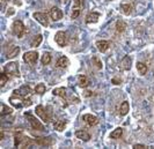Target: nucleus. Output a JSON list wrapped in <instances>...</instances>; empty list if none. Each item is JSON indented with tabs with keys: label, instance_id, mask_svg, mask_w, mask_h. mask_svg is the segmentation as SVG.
<instances>
[{
	"label": "nucleus",
	"instance_id": "13",
	"mask_svg": "<svg viewBox=\"0 0 154 149\" xmlns=\"http://www.w3.org/2000/svg\"><path fill=\"white\" fill-rule=\"evenodd\" d=\"M35 142L38 146H42V147H49V146H51L54 143V141L51 140V138H36Z\"/></svg>",
	"mask_w": 154,
	"mask_h": 149
},
{
	"label": "nucleus",
	"instance_id": "26",
	"mask_svg": "<svg viewBox=\"0 0 154 149\" xmlns=\"http://www.w3.org/2000/svg\"><path fill=\"white\" fill-rule=\"evenodd\" d=\"M52 94L56 95V96H60L63 98H65L66 97V90H65V88H56Z\"/></svg>",
	"mask_w": 154,
	"mask_h": 149
},
{
	"label": "nucleus",
	"instance_id": "28",
	"mask_svg": "<svg viewBox=\"0 0 154 149\" xmlns=\"http://www.w3.org/2000/svg\"><path fill=\"white\" fill-rule=\"evenodd\" d=\"M126 28V24L124 23L123 21H117L116 23V31L117 32H123Z\"/></svg>",
	"mask_w": 154,
	"mask_h": 149
},
{
	"label": "nucleus",
	"instance_id": "19",
	"mask_svg": "<svg viewBox=\"0 0 154 149\" xmlns=\"http://www.w3.org/2000/svg\"><path fill=\"white\" fill-rule=\"evenodd\" d=\"M69 65V60L67 57H60L57 61V66L60 67V68H66Z\"/></svg>",
	"mask_w": 154,
	"mask_h": 149
},
{
	"label": "nucleus",
	"instance_id": "33",
	"mask_svg": "<svg viewBox=\"0 0 154 149\" xmlns=\"http://www.w3.org/2000/svg\"><path fill=\"white\" fill-rule=\"evenodd\" d=\"M84 5V0H74V5H73V9H80Z\"/></svg>",
	"mask_w": 154,
	"mask_h": 149
},
{
	"label": "nucleus",
	"instance_id": "11",
	"mask_svg": "<svg viewBox=\"0 0 154 149\" xmlns=\"http://www.w3.org/2000/svg\"><path fill=\"white\" fill-rule=\"evenodd\" d=\"M50 16L54 21H59L63 19V12L58 7H52L50 9Z\"/></svg>",
	"mask_w": 154,
	"mask_h": 149
},
{
	"label": "nucleus",
	"instance_id": "4",
	"mask_svg": "<svg viewBox=\"0 0 154 149\" xmlns=\"http://www.w3.org/2000/svg\"><path fill=\"white\" fill-rule=\"evenodd\" d=\"M4 72L8 76H15V78L20 76V72H19V67L16 63H8L7 65H5Z\"/></svg>",
	"mask_w": 154,
	"mask_h": 149
},
{
	"label": "nucleus",
	"instance_id": "12",
	"mask_svg": "<svg viewBox=\"0 0 154 149\" xmlns=\"http://www.w3.org/2000/svg\"><path fill=\"white\" fill-rule=\"evenodd\" d=\"M131 64H132V59L130 55H125L122 61H121V67L124 71H129L131 68Z\"/></svg>",
	"mask_w": 154,
	"mask_h": 149
},
{
	"label": "nucleus",
	"instance_id": "27",
	"mask_svg": "<svg viewBox=\"0 0 154 149\" xmlns=\"http://www.w3.org/2000/svg\"><path fill=\"white\" fill-rule=\"evenodd\" d=\"M122 134H123V128H116L114 132H111L110 136H111V139H119L122 136Z\"/></svg>",
	"mask_w": 154,
	"mask_h": 149
},
{
	"label": "nucleus",
	"instance_id": "22",
	"mask_svg": "<svg viewBox=\"0 0 154 149\" xmlns=\"http://www.w3.org/2000/svg\"><path fill=\"white\" fill-rule=\"evenodd\" d=\"M54 126L57 131L62 132V131L65 130V127H66V121H65V120H57L54 124Z\"/></svg>",
	"mask_w": 154,
	"mask_h": 149
},
{
	"label": "nucleus",
	"instance_id": "7",
	"mask_svg": "<svg viewBox=\"0 0 154 149\" xmlns=\"http://www.w3.org/2000/svg\"><path fill=\"white\" fill-rule=\"evenodd\" d=\"M54 40L59 46L64 47L67 44V36L64 31H58L54 36Z\"/></svg>",
	"mask_w": 154,
	"mask_h": 149
},
{
	"label": "nucleus",
	"instance_id": "5",
	"mask_svg": "<svg viewBox=\"0 0 154 149\" xmlns=\"http://www.w3.org/2000/svg\"><path fill=\"white\" fill-rule=\"evenodd\" d=\"M35 113H36L43 121H45V123H49V121L51 120V111H46V109H44L42 105L36 106Z\"/></svg>",
	"mask_w": 154,
	"mask_h": 149
},
{
	"label": "nucleus",
	"instance_id": "24",
	"mask_svg": "<svg viewBox=\"0 0 154 149\" xmlns=\"http://www.w3.org/2000/svg\"><path fill=\"white\" fill-rule=\"evenodd\" d=\"M137 70H138L139 74H141V75H145L147 73V66L145 65L144 63H138L137 64Z\"/></svg>",
	"mask_w": 154,
	"mask_h": 149
},
{
	"label": "nucleus",
	"instance_id": "10",
	"mask_svg": "<svg viewBox=\"0 0 154 149\" xmlns=\"http://www.w3.org/2000/svg\"><path fill=\"white\" fill-rule=\"evenodd\" d=\"M82 120L85 121L87 125H89V126H94L99 123L97 117H95V116H93V115H89V113L84 115V116H82Z\"/></svg>",
	"mask_w": 154,
	"mask_h": 149
},
{
	"label": "nucleus",
	"instance_id": "31",
	"mask_svg": "<svg viewBox=\"0 0 154 149\" xmlns=\"http://www.w3.org/2000/svg\"><path fill=\"white\" fill-rule=\"evenodd\" d=\"M50 61H51V55L46 52L42 57V64L43 65H48V64H50Z\"/></svg>",
	"mask_w": 154,
	"mask_h": 149
},
{
	"label": "nucleus",
	"instance_id": "8",
	"mask_svg": "<svg viewBox=\"0 0 154 149\" xmlns=\"http://www.w3.org/2000/svg\"><path fill=\"white\" fill-rule=\"evenodd\" d=\"M34 19L39 22L43 27H48L49 25V19H48V15L45 13H39V12H36L34 13Z\"/></svg>",
	"mask_w": 154,
	"mask_h": 149
},
{
	"label": "nucleus",
	"instance_id": "32",
	"mask_svg": "<svg viewBox=\"0 0 154 149\" xmlns=\"http://www.w3.org/2000/svg\"><path fill=\"white\" fill-rule=\"evenodd\" d=\"M12 109L11 108H8L7 105H5V104H2V111H1V116H6V115H11L12 113Z\"/></svg>",
	"mask_w": 154,
	"mask_h": 149
},
{
	"label": "nucleus",
	"instance_id": "25",
	"mask_svg": "<svg viewBox=\"0 0 154 149\" xmlns=\"http://www.w3.org/2000/svg\"><path fill=\"white\" fill-rule=\"evenodd\" d=\"M89 85V80H88V78L86 76V75H80L79 76V86L80 87H87Z\"/></svg>",
	"mask_w": 154,
	"mask_h": 149
},
{
	"label": "nucleus",
	"instance_id": "18",
	"mask_svg": "<svg viewBox=\"0 0 154 149\" xmlns=\"http://www.w3.org/2000/svg\"><path fill=\"white\" fill-rule=\"evenodd\" d=\"M15 93H17V94H20L21 96H24V97H27L28 95H30L31 93V89L29 86H23L21 87L19 90H14Z\"/></svg>",
	"mask_w": 154,
	"mask_h": 149
},
{
	"label": "nucleus",
	"instance_id": "3",
	"mask_svg": "<svg viewBox=\"0 0 154 149\" xmlns=\"http://www.w3.org/2000/svg\"><path fill=\"white\" fill-rule=\"evenodd\" d=\"M12 30H13V34H14L15 36H17L19 38H21L23 35L26 34V31H27L24 24H23L22 21H20V20L14 21V23L12 25Z\"/></svg>",
	"mask_w": 154,
	"mask_h": 149
},
{
	"label": "nucleus",
	"instance_id": "29",
	"mask_svg": "<svg viewBox=\"0 0 154 149\" xmlns=\"http://www.w3.org/2000/svg\"><path fill=\"white\" fill-rule=\"evenodd\" d=\"M46 88L45 86L43 85V83H39V85H37L36 86V88H35V91H36V94L38 95H43L44 93H45Z\"/></svg>",
	"mask_w": 154,
	"mask_h": 149
},
{
	"label": "nucleus",
	"instance_id": "30",
	"mask_svg": "<svg viewBox=\"0 0 154 149\" xmlns=\"http://www.w3.org/2000/svg\"><path fill=\"white\" fill-rule=\"evenodd\" d=\"M8 80H9V76H8L7 74L4 72V73H1L0 74V86L4 87L5 85H6V82H7Z\"/></svg>",
	"mask_w": 154,
	"mask_h": 149
},
{
	"label": "nucleus",
	"instance_id": "23",
	"mask_svg": "<svg viewBox=\"0 0 154 149\" xmlns=\"http://www.w3.org/2000/svg\"><path fill=\"white\" fill-rule=\"evenodd\" d=\"M42 40H43V37H42V35H37V36H35L34 39L31 40L30 45L32 47H37L42 43Z\"/></svg>",
	"mask_w": 154,
	"mask_h": 149
},
{
	"label": "nucleus",
	"instance_id": "16",
	"mask_svg": "<svg viewBox=\"0 0 154 149\" xmlns=\"http://www.w3.org/2000/svg\"><path fill=\"white\" fill-rule=\"evenodd\" d=\"M109 46H110V43H109L108 40H99L96 43V47L101 52H106L109 49Z\"/></svg>",
	"mask_w": 154,
	"mask_h": 149
},
{
	"label": "nucleus",
	"instance_id": "17",
	"mask_svg": "<svg viewBox=\"0 0 154 149\" xmlns=\"http://www.w3.org/2000/svg\"><path fill=\"white\" fill-rule=\"evenodd\" d=\"M19 52H20V47L12 45V47H9L6 55H7V58H15L16 55H19Z\"/></svg>",
	"mask_w": 154,
	"mask_h": 149
},
{
	"label": "nucleus",
	"instance_id": "21",
	"mask_svg": "<svg viewBox=\"0 0 154 149\" xmlns=\"http://www.w3.org/2000/svg\"><path fill=\"white\" fill-rule=\"evenodd\" d=\"M121 9L123 10V13L125 15H130L132 13V9H133V6L130 5V4H122L121 5Z\"/></svg>",
	"mask_w": 154,
	"mask_h": 149
},
{
	"label": "nucleus",
	"instance_id": "9",
	"mask_svg": "<svg viewBox=\"0 0 154 149\" xmlns=\"http://www.w3.org/2000/svg\"><path fill=\"white\" fill-rule=\"evenodd\" d=\"M37 58H38V55H37V52H35V51L26 52V53L23 55V60H24L26 63L31 64V65L37 61Z\"/></svg>",
	"mask_w": 154,
	"mask_h": 149
},
{
	"label": "nucleus",
	"instance_id": "15",
	"mask_svg": "<svg viewBox=\"0 0 154 149\" xmlns=\"http://www.w3.org/2000/svg\"><path fill=\"white\" fill-rule=\"evenodd\" d=\"M100 19V14L99 13H89L88 15L86 16V22L87 23H96Z\"/></svg>",
	"mask_w": 154,
	"mask_h": 149
},
{
	"label": "nucleus",
	"instance_id": "2",
	"mask_svg": "<svg viewBox=\"0 0 154 149\" xmlns=\"http://www.w3.org/2000/svg\"><path fill=\"white\" fill-rule=\"evenodd\" d=\"M15 139H14V146L15 147H21V148H27V147H31L32 146V140L29 139V138H27V136H24L21 132H16L15 133V136H14Z\"/></svg>",
	"mask_w": 154,
	"mask_h": 149
},
{
	"label": "nucleus",
	"instance_id": "35",
	"mask_svg": "<svg viewBox=\"0 0 154 149\" xmlns=\"http://www.w3.org/2000/svg\"><path fill=\"white\" fill-rule=\"evenodd\" d=\"M93 61L95 63L96 67H97L99 70H100V68H102V64H101V61L99 60V59H97V58H96V57H94V58H93Z\"/></svg>",
	"mask_w": 154,
	"mask_h": 149
},
{
	"label": "nucleus",
	"instance_id": "6",
	"mask_svg": "<svg viewBox=\"0 0 154 149\" xmlns=\"http://www.w3.org/2000/svg\"><path fill=\"white\" fill-rule=\"evenodd\" d=\"M24 116H26V117H28L29 123H30L31 127H32V130H37V131H44V130H45V128H44V126L42 125L36 118L32 117L30 113H26Z\"/></svg>",
	"mask_w": 154,
	"mask_h": 149
},
{
	"label": "nucleus",
	"instance_id": "20",
	"mask_svg": "<svg viewBox=\"0 0 154 149\" xmlns=\"http://www.w3.org/2000/svg\"><path fill=\"white\" fill-rule=\"evenodd\" d=\"M130 111V105H129V102H123L121 104V108H119V113L122 115V116H125V115H128V112Z\"/></svg>",
	"mask_w": 154,
	"mask_h": 149
},
{
	"label": "nucleus",
	"instance_id": "14",
	"mask_svg": "<svg viewBox=\"0 0 154 149\" xmlns=\"http://www.w3.org/2000/svg\"><path fill=\"white\" fill-rule=\"evenodd\" d=\"M75 136H77L78 139L82 140V141H89V140H91V135H89V133H87L86 131H82V130L77 131V132H75Z\"/></svg>",
	"mask_w": 154,
	"mask_h": 149
},
{
	"label": "nucleus",
	"instance_id": "34",
	"mask_svg": "<svg viewBox=\"0 0 154 149\" xmlns=\"http://www.w3.org/2000/svg\"><path fill=\"white\" fill-rule=\"evenodd\" d=\"M80 9H73V13H72V15H71V17L72 19H77L78 16L80 15Z\"/></svg>",
	"mask_w": 154,
	"mask_h": 149
},
{
	"label": "nucleus",
	"instance_id": "1",
	"mask_svg": "<svg viewBox=\"0 0 154 149\" xmlns=\"http://www.w3.org/2000/svg\"><path fill=\"white\" fill-rule=\"evenodd\" d=\"M9 102L12 105H14L15 108H22V106H29L31 105V101L29 98H27V97H24V96H21L20 94H17V93H13V96L9 98Z\"/></svg>",
	"mask_w": 154,
	"mask_h": 149
},
{
	"label": "nucleus",
	"instance_id": "37",
	"mask_svg": "<svg viewBox=\"0 0 154 149\" xmlns=\"http://www.w3.org/2000/svg\"><path fill=\"white\" fill-rule=\"evenodd\" d=\"M2 139H4V132L0 133V140H2Z\"/></svg>",
	"mask_w": 154,
	"mask_h": 149
},
{
	"label": "nucleus",
	"instance_id": "36",
	"mask_svg": "<svg viewBox=\"0 0 154 149\" xmlns=\"http://www.w3.org/2000/svg\"><path fill=\"white\" fill-rule=\"evenodd\" d=\"M133 148H136V149H138V148L143 149V148H146V146H144V145H134V146H133Z\"/></svg>",
	"mask_w": 154,
	"mask_h": 149
}]
</instances>
